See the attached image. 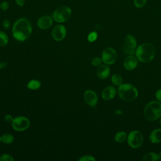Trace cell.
Segmentation results:
<instances>
[{
  "instance_id": "cell-1",
  "label": "cell",
  "mask_w": 161,
  "mask_h": 161,
  "mask_svg": "<svg viewBox=\"0 0 161 161\" xmlns=\"http://www.w3.org/2000/svg\"><path fill=\"white\" fill-rule=\"evenodd\" d=\"M32 27L30 21L25 18H22L14 23L12 33L13 37L18 41L23 42L26 40L31 35Z\"/></svg>"
},
{
  "instance_id": "cell-2",
  "label": "cell",
  "mask_w": 161,
  "mask_h": 161,
  "mask_svg": "<svg viewBox=\"0 0 161 161\" xmlns=\"http://www.w3.org/2000/svg\"><path fill=\"white\" fill-rule=\"evenodd\" d=\"M156 53L153 45L149 43L140 45L136 49V57L138 60L143 63L151 62L155 57Z\"/></svg>"
},
{
  "instance_id": "cell-3",
  "label": "cell",
  "mask_w": 161,
  "mask_h": 161,
  "mask_svg": "<svg viewBox=\"0 0 161 161\" xmlns=\"http://www.w3.org/2000/svg\"><path fill=\"white\" fill-rule=\"evenodd\" d=\"M143 115L148 121H153L161 118V103L153 101L149 102L144 108Z\"/></svg>"
},
{
  "instance_id": "cell-4",
  "label": "cell",
  "mask_w": 161,
  "mask_h": 161,
  "mask_svg": "<svg viewBox=\"0 0 161 161\" xmlns=\"http://www.w3.org/2000/svg\"><path fill=\"white\" fill-rule=\"evenodd\" d=\"M119 97L125 101L135 100L138 95L137 89L131 84H122L118 87Z\"/></svg>"
},
{
  "instance_id": "cell-5",
  "label": "cell",
  "mask_w": 161,
  "mask_h": 161,
  "mask_svg": "<svg viewBox=\"0 0 161 161\" xmlns=\"http://www.w3.org/2000/svg\"><path fill=\"white\" fill-rule=\"evenodd\" d=\"M71 9L65 6L57 8L52 14L53 19L57 23H64L67 21L71 16Z\"/></svg>"
},
{
  "instance_id": "cell-6",
  "label": "cell",
  "mask_w": 161,
  "mask_h": 161,
  "mask_svg": "<svg viewBox=\"0 0 161 161\" xmlns=\"http://www.w3.org/2000/svg\"><path fill=\"white\" fill-rule=\"evenodd\" d=\"M127 142L130 147L138 148L143 143V136L142 133L138 130L132 131L127 136Z\"/></svg>"
},
{
  "instance_id": "cell-7",
  "label": "cell",
  "mask_w": 161,
  "mask_h": 161,
  "mask_svg": "<svg viewBox=\"0 0 161 161\" xmlns=\"http://www.w3.org/2000/svg\"><path fill=\"white\" fill-rule=\"evenodd\" d=\"M11 125L15 131H23L29 128L30 122V120L25 116H18L13 119Z\"/></svg>"
},
{
  "instance_id": "cell-8",
  "label": "cell",
  "mask_w": 161,
  "mask_h": 161,
  "mask_svg": "<svg viewBox=\"0 0 161 161\" xmlns=\"http://www.w3.org/2000/svg\"><path fill=\"white\" fill-rule=\"evenodd\" d=\"M136 41L135 37L131 35H127L125 38L123 44V52L128 55H133L136 52Z\"/></svg>"
},
{
  "instance_id": "cell-9",
  "label": "cell",
  "mask_w": 161,
  "mask_h": 161,
  "mask_svg": "<svg viewBox=\"0 0 161 161\" xmlns=\"http://www.w3.org/2000/svg\"><path fill=\"white\" fill-rule=\"evenodd\" d=\"M101 58L105 64L112 65L116 61L117 53L113 48L107 47L103 51Z\"/></svg>"
},
{
  "instance_id": "cell-10",
  "label": "cell",
  "mask_w": 161,
  "mask_h": 161,
  "mask_svg": "<svg viewBox=\"0 0 161 161\" xmlns=\"http://www.w3.org/2000/svg\"><path fill=\"white\" fill-rule=\"evenodd\" d=\"M67 30L65 27L62 25H56L52 31V36L54 40L60 42L64 39L66 36Z\"/></svg>"
},
{
  "instance_id": "cell-11",
  "label": "cell",
  "mask_w": 161,
  "mask_h": 161,
  "mask_svg": "<svg viewBox=\"0 0 161 161\" xmlns=\"http://www.w3.org/2000/svg\"><path fill=\"white\" fill-rule=\"evenodd\" d=\"M84 99L86 103L91 107H94L96 105L98 97L96 93L92 90H87L84 94Z\"/></svg>"
},
{
  "instance_id": "cell-12",
  "label": "cell",
  "mask_w": 161,
  "mask_h": 161,
  "mask_svg": "<svg viewBox=\"0 0 161 161\" xmlns=\"http://www.w3.org/2000/svg\"><path fill=\"white\" fill-rule=\"evenodd\" d=\"M138 64V59L133 55L127 56L123 62V65L127 70H132L136 68Z\"/></svg>"
},
{
  "instance_id": "cell-13",
  "label": "cell",
  "mask_w": 161,
  "mask_h": 161,
  "mask_svg": "<svg viewBox=\"0 0 161 161\" xmlns=\"http://www.w3.org/2000/svg\"><path fill=\"white\" fill-rule=\"evenodd\" d=\"M53 24V19L49 16H43L37 21V26L40 29L45 30L49 28Z\"/></svg>"
},
{
  "instance_id": "cell-14",
  "label": "cell",
  "mask_w": 161,
  "mask_h": 161,
  "mask_svg": "<svg viewBox=\"0 0 161 161\" xmlns=\"http://www.w3.org/2000/svg\"><path fill=\"white\" fill-rule=\"evenodd\" d=\"M116 94V89L113 86H108L102 91V97L103 99L108 101L113 99Z\"/></svg>"
},
{
  "instance_id": "cell-15",
  "label": "cell",
  "mask_w": 161,
  "mask_h": 161,
  "mask_svg": "<svg viewBox=\"0 0 161 161\" xmlns=\"http://www.w3.org/2000/svg\"><path fill=\"white\" fill-rule=\"evenodd\" d=\"M97 75L101 79H105L108 78L110 74L109 67L106 65H100L97 69Z\"/></svg>"
},
{
  "instance_id": "cell-16",
  "label": "cell",
  "mask_w": 161,
  "mask_h": 161,
  "mask_svg": "<svg viewBox=\"0 0 161 161\" xmlns=\"http://www.w3.org/2000/svg\"><path fill=\"white\" fill-rule=\"evenodd\" d=\"M150 141L153 143H158L161 142V129L157 128L153 130L149 135Z\"/></svg>"
},
{
  "instance_id": "cell-17",
  "label": "cell",
  "mask_w": 161,
  "mask_h": 161,
  "mask_svg": "<svg viewBox=\"0 0 161 161\" xmlns=\"http://www.w3.org/2000/svg\"><path fill=\"white\" fill-rule=\"evenodd\" d=\"M160 159L159 155L154 152H150L145 155L142 158V160L146 161H157Z\"/></svg>"
},
{
  "instance_id": "cell-18",
  "label": "cell",
  "mask_w": 161,
  "mask_h": 161,
  "mask_svg": "<svg viewBox=\"0 0 161 161\" xmlns=\"http://www.w3.org/2000/svg\"><path fill=\"white\" fill-rule=\"evenodd\" d=\"M127 138L126 133L125 131H119L114 136V140L118 143H123Z\"/></svg>"
},
{
  "instance_id": "cell-19",
  "label": "cell",
  "mask_w": 161,
  "mask_h": 161,
  "mask_svg": "<svg viewBox=\"0 0 161 161\" xmlns=\"http://www.w3.org/2000/svg\"><path fill=\"white\" fill-rule=\"evenodd\" d=\"M41 86V83L38 80H31L27 84V87L31 90H36L40 88Z\"/></svg>"
},
{
  "instance_id": "cell-20",
  "label": "cell",
  "mask_w": 161,
  "mask_h": 161,
  "mask_svg": "<svg viewBox=\"0 0 161 161\" xmlns=\"http://www.w3.org/2000/svg\"><path fill=\"white\" fill-rule=\"evenodd\" d=\"M14 141V137L11 134L6 133L1 136V142L5 144H10Z\"/></svg>"
},
{
  "instance_id": "cell-21",
  "label": "cell",
  "mask_w": 161,
  "mask_h": 161,
  "mask_svg": "<svg viewBox=\"0 0 161 161\" xmlns=\"http://www.w3.org/2000/svg\"><path fill=\"white\" fill-rule=\"evenodd\" d=\"M111 81L115 86H118L123 84V79L119 74H113L111 77Z\"/></svg>"
},
{
  "instance_id": "cell-22",
  "label": "cell",
  "mask_w": 161,
  "mask_h": 161,
  "mask_svg": "<svg viewBox=\"0 0 161 161\" xmlns=\"http://www.w3.org/2000/svg\"><path fill=\"white\" fill-rule=\"evenodd\" d=\"M8 42V37L7 35L4 32L0 31V46L4 47L7 45Z\"/></svg>"
},
{
  "instance_id": "cell-23",
  "label": "cell",
  "mask_w": 161,
  "mask_h": 161,
  "mask_svg": "<svg viewBox=\"0 0 161 161\" xmlns=\"http://www.w3.org/2000/svg\"><path fill=\"white\" fill-rule=\"evenodd\" d=\"M97 38V33L96 31L91 32L87 36V40L89 42H94Z\"/></svg>"
},
{
  "instance_id": "cell-24",
  "label": "cell",
  "mask_w": 161,
  "mask_h": 161,
  "mask_svg": "<svg viewBox=\"0 0 161 161\" xmlns=\"http://www.w3.org/2000/svg\"><path fill=\"white\" fill-rule=\"evenodd\" d=\"M147 0H134V4L137 8H142L146 4Z\"/></svg>"
},
{
  "instance_id": "cell-25",
  "label": "cell",
  "mask_w": 161,
  "mask_h": 161,
  "mask_svg": "<svg viewBox=\"0 0 161 161\" xmlns=\"http://www.w3.org/2000/svg\"><path fill=\"white\" fill-rule=\"evenodd\" d=\"M14 158L9 154H3L0 157V161H13Z\"/></svg>"
},
{
  "instance_id": "cell-26",
  "label": "cell",
  "mask_w": 161,
  "mask_h": 161,
  "mask_svg": "<svg viewBox=\"0 0 161 161\" xmlns=\"http://www.w3.org/2000/svg\"><path fill=\"white\" fill-rule=\"evenodd\" d=\"M102 62V58L99 57H94L91 60V64L94 66H99L101 65Z\"/></svg>"
},
{
  "instance_id": "cell-27",
  "label": "cell",
  "mask_w": 161,
  "mask_h": 161,
  "mask_svg": "<svg viewBox=\"0 0 161 161\" xmlns=\"http://www.w3.org/2000/svg\"><path fill=\"white\" fill-rule=\"evenodd\" d=\"M79 161H94L95 158L91 155H84L78 159Z\"/></svg>"
},
{
  "instance_id": "cell-28",
  "label": "cell",
  "mask_w": 161,
  "mask_h": 161,
  "mask_svg": "<svg viewBox=\"0 0 161 161\" xmlns=\"http://www.w3.org/2000/svg\"><path fill=\"white\" fill-rule=\"evenodd\" d=\"M9 8V3L7 1H3L0 4V9L3 11H6Z\"/></svg>"
},
{
  "instance_id": "cell-29",
  "label": "cell",
  "mask_w": 161,
  "mask_h": 161,
  "mask_svg": "<svg viewBox=\"0 0 161 161\" xmlns=\"http://www.w3.org/2000/svg\"><path fill=\"white\" fill-rule=\"evenodd\" d=\"M3 26L4 29H8L10 26V21L8 19H4L3 22Z\"/></svg>"
},
{
  "instance_id": "cell-30",
  "label": "cell",
  "mask_w": 161,
  "mask_h": 161,
  "mask_svg": "<svg viewBox=\"0 0 161 161\" xmlns=\"http://www.w3.org/2000/svg\"><path fill=\"white\" fill-rule=\"evenodd\" d=\"M13 119H14V118H13L12 117V116L10 115V114H6V115H5V116H4V119H5V121H7V122H8V123H12Z\"/></svg>"
},
{
  "instance_id": "cell-31",
  "label": "cell",
  "mask_w": 161,
  "mask_h": 161,
  "mask_svg": "<svg viewBox=\"0 0 161 161\" xmlns=\"http://www.w3.org/2000/svg\"><path fill=\"white\" fill-rule=\"evenodd\" d=\"M155 97L158 101H161V89L157 90L155 92Z\"/></svg>"
},
{
  "instance_id": "cell-32",
  "label": "cell",
  "mask_w": 161,
  "mask_h": 161,
  "mask_svg": "<svg viewBox=\"0 0 161 161\" xmlns=\"http://www.w3.org/2000/svg\"><path fill=\"white\" fill-rule=\"evenodd\" d=\"M16 4L19 6H23L25 4V0H15Z\"/></svg>"
},
{
  "instance_id": "cell-33",
  "label": "cell",
  "mask_w": 161,
  "mask_h": 161,
  "mask_svg": "<svg viewBox=\"0 0 161 161\" xmlns=\"http://www.w3.org/2000/svg\"><path fill=\"white\" fill-rule=\"evenodd\" d=\"M6 66V63L4 62H0V69L4 68Z\"/></svg>"
},
{
  "instance_id": "cell-34",
  "label": "cell",
  "mask_w": 161,
  "mask_h": 161,
  "mask_svg": "<svg viewBox=\"0 0 161 161\" xmlns=\"http://www.w3.org/2000/svg\"><path fill=\"white\" fill-rule=\"evenodd\" d=\"M159 157H160V159H161V151L160 152V153H159Z\"/></svg>"
},
{
  "instance_id": "cell-35",
  "label": "cell",
  "mask_w": 161,
  "mask_h": 161,
  "mask_svg": "<svg viewBox=\"0 0 161 161\" xmlns=\"http://www.w3.org/2000/svg\"><path fill=\"white\" fill-rule=\"evenodd\" d=\"M159 124H160V126H161V118H160V119H159Z\"/></svg>"
},
{
  "instance_id": "cell-36",
  "label": "cell",
  "mask_w": 161,
  "mask_h": 161,
  "mask_svg": "<svg viewBox=\"0 0 161 161\" xmlns=\"http://www.w3.org/2000/svg\"><path fill=\"white\" fill-rule=\"evenodd\" d=\"M1 142V136H0V142Z\"/></svg>"
},
{
  "instance_id": "cell-37",
  "label": "cell",
  "mask_w": 161,
  "mask_h": 161,
  "mask_svg": "<svg viewBox=\"0 0 161 161\" xmlns=\"http://www.w3.org/2000/svg\"><path fill=\"white\" fill-rule=\"evenodd\" d=\"M160 77H161V73H160Z\"/></svg>"
}]
</instances>
